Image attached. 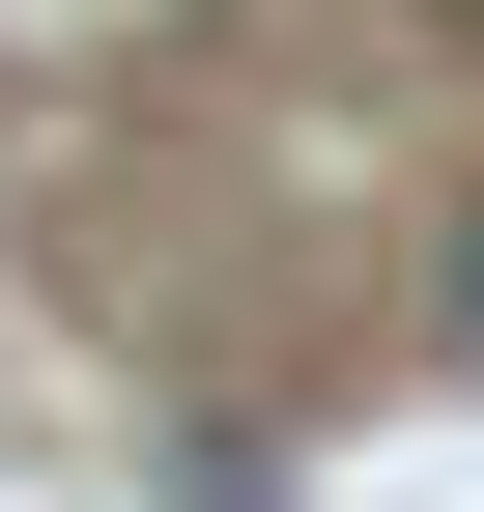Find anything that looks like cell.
Wrapping results in <instances>:
<instances>
[{
  "instance_id": "6da1fadb",
  "label": "cell",
  "mask_w": 484,
  "mask_h": 512,
  "mask_svg": "<svg viewBox=\"0 0 484 512\" xmlns=\"http://www.w3.org/2000/svg\"><path fill=\"white\" fill-rule=\"evenodd\" d=\"M428 342H456V370H484V200H456V285H428Z\"/></svg>"
}]
</instances>
